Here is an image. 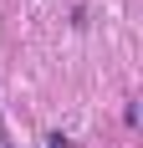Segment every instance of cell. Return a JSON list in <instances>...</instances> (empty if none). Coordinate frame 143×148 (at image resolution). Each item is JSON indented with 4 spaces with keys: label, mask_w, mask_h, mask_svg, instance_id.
<instances>
[]
</instances>
